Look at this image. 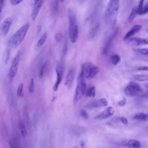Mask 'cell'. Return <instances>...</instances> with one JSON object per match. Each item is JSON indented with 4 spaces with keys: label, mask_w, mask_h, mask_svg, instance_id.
Returning <instances> with one entry per match:
<instances>
[{
    "label": "cell",
    "mask_w": 148,
    "mask_h": 148,
    "mask_svg": "<svg viewBox=\"0 0 148 148\" xmlns=\"http://www.w3.org/2000/svg\"><path fill=\"white\" fill-rule=\"evenodd\" d=\"M86 78L83 72L81 71L77 77V84L73 98V102L76 103L82 97L85 93L86 88Z\"/></svg>",
    "instance_id": "1"
},
{
    "label": "cell",
    "mask_w": 148,
    "mask_h": 148,
    "mask_svg": "<svg viewBox=\"0 0 148 148\" xmlns=\"http://www.w3.org/2000/svg\"><path fill=\"white\" fill-rule=\"evenodd\" d=\"M29 25L27 23L20 28L13 35L10 40V44L13 48L17 47L24 39Z\"/></svg>",
    "instance_id": "2"
},
{
    "label": "cell",
    "mask_w": 148,
    "mask_h": 148,
    "mask_svg": "<svg viewBox=\"0 0 148 148\" xmlns=\"http://www.w3.org/2000/svg\"><path fill=\"white\" fill-rule=\"evenodd\" d=\"M86 79L93 78L99 72V68L90 62L85 63L82 66V70Z\"/></svg>",
    "instance_id": "3"
},
{
    "label": "cell",
    "mask_w": 148,
    "mask_h": 148,
    "mask_svg": "<svg viewBox=\"0 0 148 148\" xmlns=\"http://www.w3.org/2000/svg\"><path fill=\"white\" fill-rule=\"evenodd\" d=\"M119 6V1L117 0H110L106 7L105 16L106 18L110 19L113 18L118 12Z\"/></svg>",
    "instance_id": "4"
},
{
    "label": "cell",
    "mask_w": 148,
    "mask_h": 148,
    "mask_svg": "<svg viewBox=\"0 0 148 148\" xmlns=\"http://www.w3.org/2000/svg\"><path fill=\"white\" fill-rule=\"evenodd\" d=\"M143 91L139 84L133 81L130 82L125 89V95L128 97H132L138 95Z\"/></svg>",
    "instance_id": "5"
},
{
    "label": "cell",
    "mask_w": 148,
    "mask_h": 148,
    "mask_svg": "<svg viewBox=\"0 0 148 148\" xmlns=\"http://www.w3.org/2000/svg\"><path fill=\"white\" fill-rule=\"evenodd\" d=\"M21 57V53L19 51L15 57L9 70V77L11 82H12L15 77L18 70Z\"/></svg>",
    "instance_id": "6"
},
{
    "label": "cell",
    "mask_w": 148,
    "mask_h": 148,
    "mask_svg": "<svg viewBox=\"0 0 148 148\" xmlns=\"http://www.w3.org/2000/svg\"><path fill=\"white\" fill-rule=\"evenodd\" d=\"M56 70L57 77L53 88V90L55 91L58 90L59 86L62 80L63 76L64 69L63 62L62 61H61L57 64Z\"/></svg>",
    "instance_id": "7"
},
{
    "label": "cell",
    "mask_w": 148,
    "mask_h": 148,
    "mask_svg": "<svg viewBox=\"0 0 148 148\" xmlns=\"http://www.w3.org/2000/svg\"><path fill=\"white\" fill-rule=\"evenodd\" d=\"M69 33L71 41L73 43L75 42L78 35V27L76 23L69 25Z\"/></svg>",
    "instance_id": "8"
},
{
    "label": "cell",
    "mask_w": 148,
    "mask_h": 148,
    "mask_svg": "<svg viewBox=\"0 0 148 148\" xmlns=\"http://www.w3.org/2000/svg\"><path fill=\"white\" fill-rule=\"evenodd\" d=\"M108 105L107 100L104 98H102L98 100H93L90 101L85 106L87 108H98L105 106Z\"/></svg>",
    "instance_id": "9"
},
{
    "label": "cell",
    "mask_w": 148,
    "mask_h": 148,
    "mask_svg": "<svg viewBox=\"0 0 148 148\" xmlns=\"http://www.w3.org/2000/svg\"><path fill=\"white\" fill-rule=\"evenodd\" d=\"M12 23V20L10 17L5 18L0 26V30L3 35H6L9 32Z\"/></svg>",
    "instance_id": "10"
},
{
    "label": "cell",
    "mask_w": 148,
    "mask_h": 148,
    "mask_svg": "<svg viewBox=\"0 0 148 148\" xmlns=\"http://www.w3.org/2000/svg\"><path fill=\"white\" fill-rule=\"evenodd\" d=\"M128 42L131 45L139 46L147 45L148 41L147 38L134 37L130 39Z\"/></svg>",
    "instance_id": "11"
},
{
    "label": "cell",
    "mask_w": 148,
    "mask_h": 148,
    "mask_svg": "<svg viewBox=\"0 0 148 148\" xmlns=\"http://www.w3.org/2000/svg\"><path fill=\"white\" fill-rule=\"evenodd\" d=\"M114 112V110L112 107H108L103 112L96 116L95 118L97 119H103L112 116Z\"/></svg>",
    "instance_id": "12"
},
{
    "label": "cell",
    "mask_w": 148,
    "mask_h": 148,
    "mask_svg": "<svg viewBox=\"0 0 148 148\" xmlns=\"http://www.w3.org/2000/svg\"><path fill=\"white\" fill-rule=\"evenodd\" d=\"M43 1L42 0H35L34 2L33 9L32 10L31 17L32 20L34 21L37 16L40 9L42 6Z\"/></svg>",
    "instance_id": "13"
},
{
    "label": "cell",
    "mask_w": 148,
    "mask_h": 148,
    "mask_svg": "<svg viewBox=\"0 0 148 148\" xmlns=\"http://www.w3.org/2000/svg\"><path fill=\"white\" fill-rule=\"evenodd\" d=\"M75 71L73 69L71 70L68 73L66 78L65 85L70 89L72 84L75 76Z\"/></svg>",
    "instance_id": "14"
},
{
    "label": "cell",
    "mask_w": 148,
    "mask_h": 148,
    "mask_svg": "<svg viewBox=\"0 0 148 148\" xmlns=\"http://www.w3.org/2000/svg\"><path fill=\"white\" fill-rule=\"evenodd\" d=\"M142 27V25H134L132 29L125 34L124 37V39L126 40L134 35L136 33L139 32L141 29Z\"/></svg>",
    "instance_id": "15"
},
{
    "label": "cell",
    "mask_w": 148,
    "mask_h": 148,
    "mask_svg": "<svg viewBox=\"0 0 148 148\" xmlns=\"http://www.w3.org/2000/svg\"><path fill=\"white\" fill-rule=\"evenodd\" d=\"M127 145L130 148H141L139 141L134 139L129 140L127 143Z\"/></svg>",
    "instance_id": "16"
},
{
    "label": "cell",
    "mask_w": 148,
    "mask_h": 148,
    "mask_svg": "<svg viewBox=\"0 0 148 148\" xmlns=\"http://www.w3.org/2000/svg\"><path fill=\"white\" fill-rule=\"evenodd\" d=\"M133 119L147 121L148 120V115L147 114L143 112H139L135 114L133 117Z\"/></svg>",
    "instance_id": "17"
},
{
    "label": "cell",
    "mask_w": 148,
    "mask_h": 148,
    "mask_svg": "<svg viewBox=\"0 0 148 148\" xmlns=\"http://www.w3.org/2000/svg\"><path fill=\"white\" fill-rule=\"evenodd\" d=\"M69 23V24L76 23V18L75 13L71 10L69 9L68 12Z\"/></svg>",
    "instance_id": "18"
},
{
    "label": "cell",
    "mask_w": 148,
    "mask_h": 148,
    "mask_svg": "<svg viewBox=\"0 0 148 148\" xmlns=\"http://www.w3.org/2000/svg\"><path fill=\"white\" fill-rule=\"evenodd\" d=\"M86 95L88 97L93 98L95 97V86H91L88 88L85 92Z\"/></svg>",
    "instance_id": "19"
},
{
    "label": "cell",
    "mask_w": 148,
    "mask_h": 148,
    "mask_svg": "<svg viewBox=\"0 0 148 148\" xmlns=\"http://www.w3.org/2000/svg\"><path fill=\"white\" fill-rule=\"evenodd\" d=\"M18 126L22 136L24 137H25L27 133L24 124L22 121H20L19 123Z\"/></svg>",
    "instance_id": "20"
},
{
    "label": "cell",
    "mask_w": 148,
    "mask_h": 148,
    "mask_svg": "<svg viewBox=\"0 0 148 148\" xmlns=\"http://www.w3.org/2000/svg\"><path fill=\"white\" fill-rule=\"evenodd\" d=\"M137 14V7H134L132 10L129 16L128 21L131 23L133 21Z\"/></svg>",
    "instance_id": "21"
},
{
    "label": "cell",
    "mask_w": 148,
    "mask_h": 148,
    "mask_svg": "<svg viewBox=\"0 0 148 148\" xmlns=\"http://www.w3.org/2000/svg\"><path fill=\"white\" fill-rule=\"evenodd\" d=\"M110 60L112 64L114 65H116L120 61L121 57L118 54H114L111 56Z\"/></svg>",
    "instance_id": "22"
},
{
    "label": "cell",
    "mask_w": 148,
    "mask_h": 148,
    "mask_svg": "<svg viewBox=\"0 0 148 148\" xmlns=\"http://www.w3.org/2000/svg\"><path fill=\"white\" fill-rule=\"evenodd\" d=\"M59 1L54 0L53 1L51 5V10L53 13H57L58 10Z\"/></svg>",
    "instance_id": "23"
},
{
    "label": "cell",
    "mask_w": 148,
    "mask_h": 148,
    "mask_svg": "<svg viewBox=\"0 0 148 148\" xmlns=\"http://www.w3.org/2000/svg\"><path fill=\"white\" fill-rule=\"evenodd\" d=\"M134 78L136 80L140 82H143L148 80V77L144 75H136L133 76Z\"/></svg>",
    "instance_id": "24"
},
{
    "label": "cell",
    "mask_w": 148,
    "mask_h": 148,
    "mask_svg": "<svg viewBox=\"0 0 148 148\" xmlns=\"http://www.w3.org/2000/svg\"><path fill=\"white\" fill-rule=\"evenodd\" d=\"M23 84L22 83H20L18 87L17 91V96L19 98H21L23 96Z\"/></svg>",
    "instance_id": "25"
},
{
    "label": "cell",
    "mask_w": 148,
    "mask_h": 148,
    "mask_svg": "<svg viewBox=\"0 0 148 148\" xmlns=\"http://www.w3.org/2000/svg\"><path fill=\"white\" fill-rule=\"evenodd\" d=\"M47 38V34L45 33L39 40L37 42V45L38 47H40L44 43Z\"/></svg>",
    "instance_id": "26"
},
{
    "label": "cell",
    "mask_w": 148,
    "mask_h": 148,
    "mask_svg": "<svg viewBox=\"0 0 148 148\" xmlns=\"http://www.w3.org/2000/svg\"><path fill=\"white\" fill-rule=\"evenodd\" d=\"M148 10V4L147 3L144 5L143 6L140 10L138 12L139 15H143L146 14Z\"/></svg>",
    "instance_id": "27"
},
{
    "label": "cell",
    "mask_w": 148,
    "mask_h": 148,
    "mask_svg": "<svg viewBox=\"0 0 148 148\" xmlns=\"http://www.w3.org/2000/svg\"><path fill=\"white\" fill-rule=\"evenodd\" d=\"M28 91L30 93H32L34 91V84L33 78H32L31 79L28 87Z\"/></svg>",
    "instance_id": "28"
},
{
    "label": "cell",
    "mask_w": 148,
    "mask_h": 148,
    "mask_svg": "<svg viewBox=\"0 0 148 148\" xmlns=\"http://www.w3.org/2000/svg\"><path fill=\"white\" fill-rule=\"evenodd\" d=\"M47 65V63L45 62L41 66L39 74V76L40 78H42V77L44 73V70L46 66Z\"/></svg>",
    "instance_id": "29"
},
{
    "label": "cell",
    "mask_w": 148,
    "mask_h": 148,
    "mask_svg": "<svg viewBox=\"0 0 148 148\" xmlns=\"http://www.w3.org/2000/svg\"><path fill=\"white\" fill-rule=\"evenodd\" d=\"M137 51L140 53L146 56L148 55V50L147 48L138 49Z\"/></svg>",
    "instance_id": "30"
},
{
    "label": "cell",
    "mask_w": 148,
    "mask_h": 148,
    "mask_svg": "<svg viewBox=\"0 0 148 148\" xmlns=\"http://www.w3.org/2000/svg\"><path fill=\"white\" fill-rule=\"evenodd\" d=\"M54 38L57 42H60L62 38V35L61 33H57L55 34Z\"/></svg>",
    "instance_id": "31"
},
{
    "label": "cell",
    "mask_w": 148,
    "mask_h": 148,
    "mask_svg": "<svg viewBox=\"0 0 148 148\" xmlns=\"http://www.w3.org/2000/svg\"><path fill=\"white\" fill-rule=\"evenodd\" d=\"M80 114L82 117L85 119L88 118V116L86 111L84 109H82L80 110Z\"/></svg>",
    "instance_id": "32"
},
{
    "label": "cell",
    "mask_w": 148,
    "mask_h": 148,
    "mask_svg": "<svg viewBox=\"0 0 148 148\" xmlns=\"http://www.w3.org/2000/svg\"><path fill=\"white\" fill-rule=\"evenodd\" d=\"M126 102V99L125 97H123V99L119 102L118 105L120 106H124L125 105Z\"/></svg>",
    "instance_id": "33"
},
{
    "label": "cell",
    "mask_w": 148,
    "mask_h": 148,
    "mask_svg": "<svg viewBox=\"0 0 148 148\" xmlns=\"http://www.w3.org/2000/svg\"><path fill=\"white\" fill-rule=\"evenodd\" d=\"M120 120L121 122L124 124L127 125L128 123L127 119L124 116H122L120 118Z\"/></svg>",
    "instance_id": "34"
},
{
    "label": "cell",
    "mask_w": 148,
    "mask_h": 148,
    "mask_svg": "<svg viewBox=\"0 0 148 148\" xmlns=\"http://www.w3.org/2000/svg\"><path fill=\"white\" fill-rule=\"evenodd\" d=\"M144 1L143 0H140L138 6L137 7V14L138 12L140 10L143 6Z\"/></svg>",
    "instance_id": "35"
},
{
    "label": "cell",
    "mask_w": 148,
    "mask_h": 148,
    "mask_svg": "<svg viewBox=\"0 0 148 148\" xmlns=\"http://www.w3.org/2000/svg\"><path fill=\"white\" fill-rule=\"evenodd\" d=\"M136 70L139 71H148V67L146 66H143L139 67L137 68Z\"/></svg>",
    "instance_id": "36"
},
{
    "label": "cell",
    "mask_w": 148,
    "mask_h": 148,
    "mask_svg": "<svg viewBox=\"0 0 148 148\" xmlns=\"http://www.w3.org/2000/svg\"><path fill=\"white\" fill-rule=\"evenodd\" d=\"M22 1V0H10V3L13 5H15L18 4Z\"/></svg>",
    "instance_id": "37"
},
{
    "label": "cell",
    "mask_w": 148,
    "mask_h": 148,
    "mask_svg": "<svg viewBox=\"0 0 148 148\" xmlns=\"http://www.w3.org/2000/svg\"><path fill=\"white\" fill-rule=\"evenodd\" d=\"M4 2L2 0H0V13L1 12L4 6Z\"/></svg>",
    "instance_id": "38"
},
{
    "label": "cell",
    "mask_w": 148,
    "mask_h": 148,
    "mask_svg": "<svg viewBox=\"0 0 148 148\" xmlns=\"http://www.w3.org/2000/svg\"><path fill=\"white\" fill-rule=\"evenodd\" d=\"M42 29V26L40 25H38V27H37V32L38 33H39L40 31Z\"/></svg>",
    "instance_id": "39"
},
{
    "label": "cell",
    "mask_w": 148,
    "mask_h": 148,
    "mask_svg": "<svg viewBox=\"0 0 148 148\" xmlns=\"http://www.w3.org/2000/svg\"><path fill=\"white\" fill-rule=\"evenodd\" d=\"M60 1L61 2H63V1H64V0H60Z\"/></svg>",
    "instance_id": "40"
}]
</instances>
